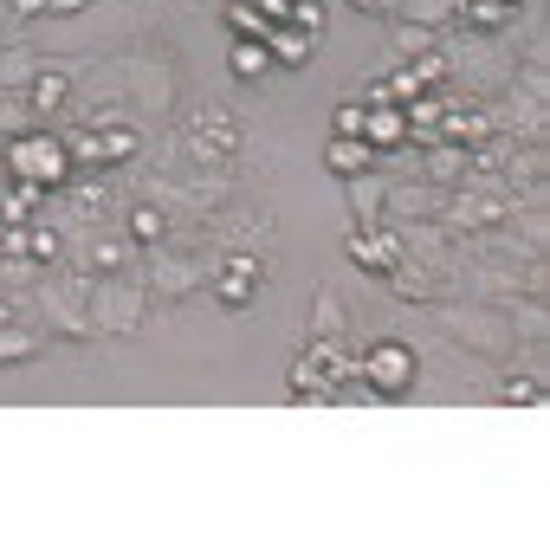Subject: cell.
<instances>
[{
  "instance_id": "20",
  "label": "cell",
  "mask_w": 550,
  "mask_h": 550,
  "mask_svg": "<svg viewBox=\"0 0 550 550\" xmlns=\"http://www.w3.org/2000/svg\"><path fill=\"white\" fill-rule=\"evenodd\" d=\"M117 266H123V240H91V259H85V272H98V279H110Z\"/></svg>"
},
{
  "instance_id": "13",
  "label": "cell",
  "mask_w": 550,
  "mask_h": 550,
  "mask_svg": "<svg viewBox=\"0 0 550 550\" xmlns=\"http://www.w3.org/2000/svg\"><path fill=\"white\" fill-rule=\"evenodd\" d=\"M460 20L479 26V33H499L505 20H518V7H505V0H460Z\"/></svg>"
},
{
  "instance_id": "2",
  "label": "cell",
  "mask_w": 550,
  "mask_h": 550,
  "mask_svg": "<svg viewBox=\"0 0 550 550\" xmlns=\"http://www.w3.org/2000/svg\"><path fill=\"white\" fill-rule=\"evenodd\" d=\"M356 369H363L369 395H408V389H415V369H421V356L408 350V343L382 337V343H369V356H363Z\"/></svg>"
},
{
  "instance_id": "33",
  "label": "cell",
  "mask_w": 550,
  "mask_h": 550,
  "mask_svg": "<svg viewBox=\"0 0 550 550\" xmlns=\"http://www.w3.org/2000/svg\"><path fill=\"white\" fill-rule=\"evenodd\" d=\"M13 266H20V259H7V246H0V279H7V272H13Z\"/></svg>"
},
{
  "instance_id": "24",
  "label": "cell",
  "mask_w": 550,
  "mask_h": 550,
  "mask_svg": "<svg viewBox=\"0 0 550 550\" xmlns=\"http://www.w3.org/2000/svg\"><path fill=\"white\" fill-rule=\"evenodd\" d=\"M389 285H395L402 298H428V292H434V279H428V272H402V266L389 272Z\"/></svg>"
},
{
  "instance_id": "3",
  "label": "cell",
  "mask_w": 550,
  "mask_h": 550,
  "mask_svg": "<svg viewBox=\"0 0 550 550\" xmlns=\"http://www.w3.org/2000/svg\"><path fill=\"white\" fill-rule=\"evenodd\" d=\"M266 259H259V253H233V259H220V272H214V298H220V305H227V311H246V305H253V292H259V285H266Z\"/></svg>"
},
{
  "instance_id": "9",
  "label": "cell",
  "mask_w": 550,
  "mask_h": 550,
  "mask_svg": "<svg viewBox=\"0 0 550 550\" xmlns=\"http://www.w3.org/2000/svg\"><path fill=\"white\" fill-rule=\"evenodd\" d=\"M266 52H272V65H292V72H305V65L318 59V39L298 33V26H272V33H266Z\"/></svg>"
},
{
  "instance_id": "10",
  "label": "cell",
  "mask_w": 550,
  "mask_h": 550,
  "mask_svg": "<svg viewBox=\"0 0 550 550\" xmlns=\"http://www.w3.org/2000/svg\"><path fill=\"white\" fill-rule=\"evenodd\" d=\"M227 72H233V78H266V72H272V52H266V39H233V52H227Z\"/></svg>"
},
{
  "instance_id": "21",
  "label": "cell",
  "mask_w": 550,
  "mask_h": 550,
  "mask_svg": "<svg viewBox=\"0 0 550 550\" xmlns=\"http://www.w3.org/2000/svg\"><path fill=\"white\" fill-rule=\"evenodd\" d=\"M395 52H402V65L421 59V52H434V33L428 26H395Z\"/></svg>"
},
{
  "instance_id": "34",
  "label": "cell",
  "mask_w": 550,
  "mask_h": 550,
  "mask_svg": "<svg viewBox=\"0 0 550 550\" xmlns=\"http://www.w3.org/2000/svg\"><path fill=\"white\" fill-rule=\"evenodd\" d=\"M350 7H363V13H376V7H389V0H350Z\"/></svg>"
},
{
  "instance_id": "7",
  "label": "cell",
  "mask_w": 550,
  "mask_h": 550,
  "mask_svg": "<svg viewBox=\"0 0 550 550\" xmlns=\"http://www.w3.org/2000/svg\"><path fill=\"white\" fill-rule=\"evenodd\" d=\"M363 143L376 149V156H382V149H402L408 143V110L402 104H376L363 117Z\"/></svg>"
},
{
  "instance_id": "32",
  "label": "cell",
  "mask_w": 550,
  "mask_h": 550,
  "mask_svg": "<svg viewBox=\"0 0 550 550\" xmlns=\"http://www.w3.org/2000/svg\"><path fill=\"white\" fill-rule=\"evenodd\" d=\"M13 13H26V20H33V13H46V0H13Z\"/></svg>"
},
{
  "instance_id": "26",
  "label": "cell",
  "mask_w": 550,
  "mask_h": 550,
  "mask_svg": "<svg viewBox=\"0 0 550 550\" xmlns=\"http://www.w3.org/2000/svg\"><path fill=\"white\" fill-rule=\"evenodd\" d=\"M26 253H33V259H59V233H46V227H26Z\"/></svg>"
},
{
  "instance_id": "5",
  "label": "cell",
  "mask_w": 550,
  "mask_h": 550,
  "mask_svg": "<svg viewBox=\"0 0 550 550\" xmlns=\"http://www.w3.org/2000/svg\"><path fill=\"white\" fill-rule=\"evenodd\" d=\"M350 266H356V272H382V279H389V272L402 266V240H395V233L356 227V233H350Z\"/></svg>"
},
{
  "instance_id": "12",
  "label": "cell",
  "mask_w": 550,
  "mask_h": 550,
  "mask_svg": "<svg viewBox=\"0 0 550 550\" xmlns=\"http://www.w3.org/2000/svg\"><path fill=\"white\" fill-rule=\"evenodd\" d=\"M220 20H227L233 39H266V33H272V20L253 7V0H227V13H220Z\"/></svg>"
},
{
  "instance_id": "19",
  "label": "cell",
  "mask_w": 550,
  "mask_h": 550,
  "mask_svg": "<svg viewBox=\"0 0 550 550\" xmlns=\"http://www.w3.org/2000/svg\"><path fill=\"white\" fill-rule=\"evenodd\" d=\"M162 233H169V214H162V208H130V240L156 246Z\"/></svg>"
},
{
  "instance_id": "8",
  "label": "cell",
  "mask_w": 550,
  "mask_h": 550,
  "mask_svg": "<svg viewBox=\"0 0 550 550\" xmlns=\"http://www.w3.org/2000/svg\"><path fill=\"white\" fill-rule=\"evenodd\" d=\"M324 169H330V175H343V182H356V175H369V169H376V149H369L363 136H330Z\"/></svg>"
},
{
  "instance_id": "25",
  "label": "cell",
  "mask_w": 550,
  "mask_h": 550,
  "mask_svg": "<svg viewBox=\"0 0 550 550\" xmlns=\"http://www.w3.org/2000/svg\"><path fill=\"white\" fill-rule=\"evenodd\" d=\"M499 208H492L486 195H460V227H479V220H492Z\"/></svg>"
},
{
  "instance_id": "28",
  "label": "cell",
  "mask_w": 550,
  "mask_h": 550,
  "mask_svg": "<svg viewBox=\"0 0 550 550\" xmlns=\"http://www.w3.org/2000/svg\"><path fill=\"white\" fill-rule=\"evenodd\" d=\"M104 208H110V195H104L98 182H85V188H78V214H104Z\"/></svg>"
},
{
  "instance_id": "18",
  "label": "cell",
  "mask_w": 550,
  "mask_h": 550,
  "mask_svg": "<svg viewBox=\"0 0 550 550\" xmlns=\"http://www.w3.org/2000/svg\"><path fill=\"white\" fill-rule=\"evenodd\" d=\"M33 330H26L20 318H13V324H0V363H26V356H33Z\"/></svg>"
},
{
  "instance_id": "23",
  "label": "cell",
  "mask_w": 550,
  "mask_h": 550,
  "mask_svg": "<svg viewBox=\"0 0 550 550\" xmlns=\"http://www.w3.org/2000/svg\"><path fill=\"white\" fill-rule=\"evenodd\" d=\"M292 395H330V382H324L318 369L305 363V356H298V363H292Z\"/></svg>"
},
{
  "instance_id": "27",
  "label": "cell",
  "mask_w": 550,
  "mask_h": 550,
  "mask_svg": "<svg viewBox=\"0 0 550 550\" xmlns=\"http://www.w3.org/2000/svg\"><path fill=\"white\" fill-rule=\"evenodd\" d=\"M343 318H337V292H318V337H337Z\"/></svg>"
},
{
  "instance_id": "6",
  "label": "cell",
  "mask_w": 550,
  "mask_h": 550,
  "mask_svg": "<svg viewBox=\"0 0 550 550\" xmlns=\"http://www.w3.org/2000/svg\"><path fill=\"white\" fill-rule=\"evenodd\" d=\"M434 130L447 136V149H460V143H486V130H492V123H486V110H479V104L447 98V104H440V123H434Z\"/></svg>"
},
{
  "instance_id": "15",
  "label": "cell",
  "mask_w": 550,
  "mask_h": 550,
  "mask_svg": "<svg viewBox=\"0 0 550 550\" xmlns=\"http://www.w3.org/2000/svg\"><path fill=\"white\" fill-rule=\"evenodd\" d=\"M72 169H104V136H98V123H85V130L72 136Z\"/></svg>"
},
{
  "instance_id": "4",
  "label": "cell",
  "mask_w": 550,
  "mask_h": 550,
  "mask_svg": "<svg viewBox=\"0 0 550 550\" xmlns=\"http://www.w3.org/2000/svg\"><path fill=\"white\" fill-rule=\"evenodd\" d=\"M233 149H240L233 117H220V110H195V117H188V156L195 162H227Z\"/></svg>"
},
{
  "instance_id": "35",
  "label": "cell",
  "mask_w": 550,
  "mask_h": 550,
  "mask_svg": "<svg viewBox=\"0 0 550 550\" xmlns=\"http://www.w3.org/2000/svg\"><path fill=\"white\" fill-rule=\"evenodd\" d=\"M505 7H525V0H505Z\"/></svg>"
},
{
  "instance_id": "14",
  "label": "cell",
  "mask_w": 550,
  "mask_h": 550,
  "mask_svg": "<svg viewBox=\"0 0 550 550\" xmlns=\"http://www.w3.org/2000/svg\"><path fill=\"white\" fill-rule=\"evenodd\" d=\"M98 136H104V169H117V162L136 156V130L130 123H98Z\"/></svg>"
},
{
  "instance_id": "29",
  "label": "cell",
  "mask_w": 550,
  "mask_h": 550,
  "mask_svg": "<svg viewBox=\"0 0 550 550\" xmlns=\"http://www.w3.org/2000/svg\"><path fill=\"white\" fill-rule=\"evenodd\" d=\"M0 246H7V259H33V253H26V227H7V233H0Z\"/></svg>"
},
{
  "instance_id": "11",
  "label": "cell",
  "mask_w": 550,
  "mask_h": 550,
  "mask_svg": "<svg viewBox=\"0 0 550 550\" xmlns=\"http://www.w3.org/2000/svg\"><path fill=\"white\" fill-rule=\"evenodd\" d=\"M65 98H72V78H65V72H39L33 85H26V104H33L39 117H52Z\"/></svg>"
},
{
  "instance_id": "31",
  "label": "cell",
  "mask_w": 550,
  "mask_h": 550,
  "mask_svg": "<svg viewBox=\"0 0 550 550\" xmlns=\"http://www.w3.org/2000/svg\"><path fill=\"white\" fill-rule=\"evenodd\" d=\"M91 0H46V13H85Z\"/></svg>"
},
{
  "instance_id": "17",
  "label": "cell",
  "mask_w": 550,
  "mask_h": 550,
  "mask_svg": "<svg viewBox=\"0 0 550 550\" xmlns=\"http://www.w3.org/2000/svg\"><path fill=\"white\" fill-rule=\"evenodd\" d=\"M499 402H505V408H538V402H544V382H538V376H505V382H499Z\"/></svg>"
},
{
  "instance_id": "30",
  "label": "cell",
  "mask_w": 550,
  "mask_h": 550,
  "mask_svg": "<svg viewBox=\"0 0 550 550\" xmlns=\"http://www.w3.org/2000/svg\"><path fill=\"white\" fill-rule=\"evenodd\" d=\"M292 7H298V0H259V13H266L272 26H285V20H292Z\"/></svg>"
},
{
  "instance_id": "16",
  "label": "cell",
  "mask_w": 550,
  "mask_h": 550,
  "mask_svg": "<svg viewBox=\"0 0 550 550\" xmlns=\"http://www.w3.org/2000/svg\"><path fill=\"white\" fill-rule=\"evenodd\" d=\"M39 195H46V188L20 182V188H13L7 201H0V220H7V227H26V220H33V208H39Z\"/></svg>"
},
{
  "instance_id": "22",
  "label": "cell",
  "mask_w": 550,
  "mask_h": 550,
  "mask_svg": "<svg viewBox=\"0 0 550 550\" xmlns=\"http://www.w3.org/2000/svg\"><path fill=\"white\" fill-rule=\"evenodd\" d=\"M363 117H369L363 104H356V98H343L337 110H330V136H363Z\"/></svg>"
},
{
  "instance_id": "1",
  "label": "cell",
  "mask_w": 550,
  "mask_h": 550,
  "mask_svg": "<svg viewBox=\"0 0 550 550\" xmlns=\"http://www.w3.org/2000/svg\"><path fill=\"white\" fill-rule=\"evenodd\" d=\"M7 169L20 175V182H33V188H65L72 182V149L59 143V136H46V130H26V136H13L7 143Z\"/></svg>"
}]
</instances>
